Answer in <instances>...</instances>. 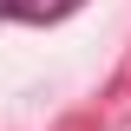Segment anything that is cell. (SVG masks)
<instances>
[{
	"label": "cell",
	"instance_id": "obj_1",
	"mask_svg": "<svg viewBox=\"0 0 131 131\" xmlns=\"http://www.w3.org/2000/svg\"><path fill=\"white\" fill-rule=\"evenodd\" d=\"M85 0H0V13L7 20H26V26H59V20H72Z\"/></svg>",
	"mask_w": 131,
	"mask_h": 131
}]
</instances>
